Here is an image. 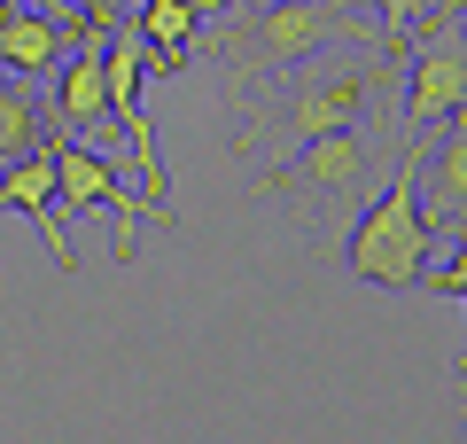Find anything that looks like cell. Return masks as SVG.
<instances>
[{
  "instance_id": "cell-1",
  "label": "cell",
  "mask_w": 467,
  "mask_h": 444,
  "mask_svg": "<svg viewBox=\"0 0 467 444\" xmlns=\"http://www.w3.org/2000/svg\"><path fill=\"white\" fill-rule=\"evenodd\" d=\"M327 48H367V24L350 16V0H234V16L202 32V55L218 63L226 94L296 70Z\"/></svg>"
},
{
  "instance_id": "cell-2",
  "label": "cell",
  "mask_w": 467,
  "mask_h": 444,
  "mask_svg": "<svg viewBox=\"0 0 467 444\" xmlns=\"http://www.w3.org/2000/svg\"><path fill=\"white\" fill-rule=\"evenodd\" d=\"M382 86H398V55H374V48H358L350 63L304 70V79L281 86V101H273V117L257 125V141H265V156L281 164L288 148H304L312 132L358 125V117H367V101L382 94Z\"/></svg>"
},
{
  "instance_id": "cell-3",
  "label": "cell",
  "mask_w": 467,
  "mask_h": 444,
  "mask_svg": "<svg viewBox=\"0 0 467 444\" xmlns=\"http://www.w3.org/2000/svg\"><path fill=\"white\" fill-rule=\"evenodd\" d=\"M429 211H420V187H413V148H398V164H389V187L358 211V227H350L343 242V273L367 280V289H413L420 273H429Z\"/></svg>"
},
{
  "instance_id": "cell-4",
  "label": "cell",
  "mask_w": 467,
  "mask_h": 444,
  "mask_svg": "<svg viewBox=\"0 0 467 444\" xmlns=\"http://www.w3.org/2000/svg\"><path fill=\"white\" fill-rule=\"evenodd\" d=\"M367 187H374V141L358 125H335V132H312L304 148H288L281 164L257 180V196L296 203V211L312 218V234H319V218L343 211V203H358Z\"/></svg>"
},
{
  "instance_id": "cell-5",
  "label": "cell",
  "mask_w": 467,
  "mask_h": 444,
  "mask_svg": "<svg viewBox=\"0 0 467 444\" xmlns=\"http://www.w3.org/2000/svg\"><path fill=\"white\" fill-rule=\"evenodd\" d=\"M47 156H55V196H63V211H78V218H117V265H133L140 218H164V211H156L140 187H125V172H117L101 148H86L78 132H55Z\"/></svg>"
},
{
  "instance_id": "cell-6",
  "label": "cell",
  "mask_w": 467,
  "mask_h": 444,
  "mask_svg": "<svg viewBox=\"0 0 467 444\" xmlns=\"http://www.w3.org/2000/svg\"><path fill=\"white\" fill-rule=\"evenodd\" d=\"M398 86H405V125L413 132L460 117L467 110V16H436V32L405 39Z\"/></svg>"
},
{
  "instance_id": "cell-7",
  "label": "cell",
  "mask_w": 467,
  "mask_h": 444,
  "mask_svg": "<svg viewBox=\"0 0 467 444\" xmlns=\"http://www.w3.org/2000/svg\"><path fill=\"white\" fill-rule=\"evenodd\" d=\"M413 187L429 227H467V110L444 117L429 148H413Z\"/></svg>"
},
{
  "instance_id": "cell-8",
  "label": "cell",
  "mask_w": 467,
  "mask_h": 444,
  "mask_svg": "<svg viewBox=\"0 0 467 444\" xmlns=\"http://www.w3.org/2000/svg\"><path fill=\"white\" fill-rule=\"evenodd\" d=\"M109 117V39H78L63 55V79L47 94V125L55 132H94Z\"/></svg>"
},
{
  "instance_id": "cell-9",
  "label": "cell",
  "mask_w": 467,
  "mask_h": 444,
  "mask_svg": "<svg viewBox=\"0 0 467 444\" xmlns=\"http://www.w3.org/2000/svg\"><path fill=\"white\" fill-rule=\"evenodd\" d=\"M0 211H24L39 227V242H47V258L63 265V273H78V249L63 242V196H55V156L47 148L0 172Z\"/></svg>"
},
{
  "instance_id": "cell-10",
  "label": "cell",
  "mask_w": 467,
  "mask_h": 444,
  "mask_svg": "<svg viewBox=\"0 0 467 444\" xmlns=\"http://www.w3.org/2000/svg\"><path fill=\"white\" fill-rule=\"evenodd\" d=\"M226 8L234 0H140L133 16H140V32H149V70L180 79V70L202 55V24L226 16Z\"/></svg>"
},
{
  "instance_id": "cell-11",
  "label": "cell",
  "mask_w": 467,
  "mask_h": 444,
  "mask_svg": "<svg viewBox=\"0 0 467 444\" xmlns=\"http://www.w3.org/2000/svg\"><path fill=\"white\" fill-rule=\"evenodd\" d=\"M55 63H63V8H16V0H0V70L47 79Z\"/></svg>"
},
{
  "instance_id": "cell-12",
  "label": "cell",
  "mask_w": 467,
  "mask_h": 444,
  "mask_svg": "<svg viewBox=\"0 0 467 444\" xmlns=\"http://www.w3.org/2000/svg\"><path fill=\"white\" fill-rule=\"evenodd\" d=\"M55 132H47V110L32 101V86H0V172L24 164V156H39Z\"/></svg>"
},
{
  "instance_id": "cell-13",
  "label": "cell",
  "mask_w": 467,
  "mask_h": 444,
  "mask_svg": "<svg viewBox=\"0 0 467 444\" xmlns=\"http://www.w3.org/2000/svg\"><path fill=\"white\" fill-rule=\"evenodd\" d=\"M117 16H133V8H125V0H70V8H63V32L70 39H109Z\"/></svg>"
},
{
  "instance_id": "cell-14",
  "label": "cell",
  "mask_w": 467,
  "mask_h": 444,
  "mask_svg": "<svg viewBox=\"0 0 467 444\" xmlns=\"http://www.w3.org/2000/svg\"><path fill=\"white\" fill-rule=\"evenodd\" d=\"M374 16H382V39H389V55L413 39V0H374Z\"/></svg>"
},
{
  "instance_id": "cell-15",
  "label": "cell",
  "mask_w": 467,
  "mask_h": 444,
  "mask_svg": "<svg viewBox=\"0 0 467 444\" xmlns=\"http://www.w3.org/2000/svg\"><path fill=\"white\" fill-rule=\"evenodd\" d=\"M420 280H429V289H436V296H467V242H460V249H451V258H444V265H436V273H420Z\"/></svg>"
},
{
  "instance_id": "cell-16",
  "label": "cell",
  "mask_w": 467,
  "mask_h": 444,
  "mask_svg": "<svg viewBox=\"0 0 467 444\" xmlns=\"http://www.w3.org/2000/svg\"><path fill=\"white\" fill-rule=\"evenodd\" d=\"M16 8H70V0H16Z\"/></svg>"
},
{
  "instance_id": "cell-17",
  "label": "cell",
  "mask_w": 467,
  "mask_h": 444,
  "mask_svg": "<svg viewBox=\"0 0 467 444\" xmlns=\"http://www.w3.org/2000/svg\"><path fill=\"white\" fill-rule=\"evenodd\" d=\"M460 16H467V0H460Z\"/></svg>"
}]
</instances>
